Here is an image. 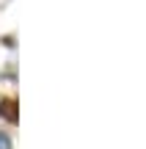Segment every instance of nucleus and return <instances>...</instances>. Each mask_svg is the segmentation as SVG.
Instances as JSON below:
<instances>
[{"instance_id": "obj_1", "label": "nucleus", "mask_w": 146, "mask_h": 149, "mask_svg": "<svg viewBox=\"0 0 146 149\" xmlns=\"http://www.w3.org/2000/svg\"><path fill=\"white\" fill-rule=\"evenodd\" d=\"M0 116L3 119H8L11 124H17V102L14 100H8V97H6V100H0Z\"/></svg>"}, {"instance_id": "obj_2", "label": "nucleus", "mask_w": 146, "mask_h": 149, "mask_svg": "<svg viewBox=\"0 0 146 149\" xmlns=\"http://www.w3.org/2000/svg\"><path fill=\"white\" fill-rule=\"evenodd\" d=\"M0 149H11V141H8L6 133H0Z\"/></svg>"}]
</instances>
